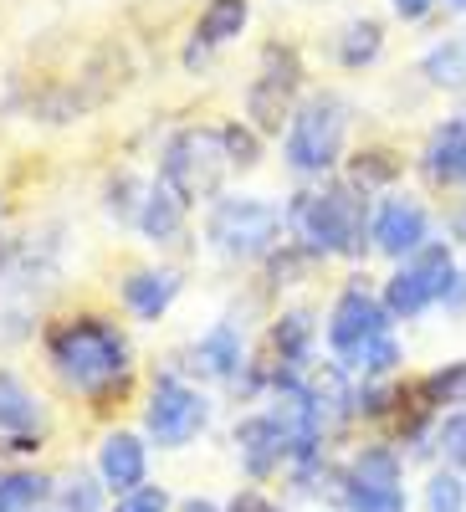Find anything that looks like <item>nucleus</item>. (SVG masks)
<instances>
[{
	"label": "nucleus",
	"mask_w": 466,
	"mask_h": 512,
	"mask_svg": "<svg viewBox=\"0 0 466 512\" xmlns=\"http://www.w3.org/2000/svg\"><path fill=\"white\" fill-rule=\"evenodd\" d=\"M369 205L354 185L333 180L323 190H308L292 200L287 210V226L298 236V246L308 256H359L364 251V236H369Z\"/></svg>",
	"instance_id": "1"
},
{
	"label": "nucleus",
	"mask_w": 466,
	"mask_h": 512,
	"mask_svg": "<svg viewBox=\"0 0 466 512\" xmlns=\"http://www.w3.org/2000/svg\"><path fill=\"white\" fill-rule=\"evenodd\" d=\"M47 354L57 374L82 395H103L108 384L129 374V338L103 318H72L47 338Z\"/></svg>",
	"instance_id": "2"
},
{
	"label": "nucleus",
	"mask_w": 466,
	"mask_h": 512,
	"mask_svg": "<svg viewBox=\"0 0 466 512\" xmlns=\"http://www.w3.org/2000/svg\"><path fill=\"white\" fill-rule=\"evenodd\" d=\"M344 134H349V103L338 93H313L292 108L287 118V139H282V154H287V169L292 175H328L344 154Z\"/></svg>",
	"instance_id": "3"
},
{
	"label": "nucleus",
	"mask_w": 466,
	"mask_h": 512,
	"mask_svg": "<svg viewBox=\"0 0 466 512\" xmlns=\"http://www.w3.org/2000/svg\"><path fill=\"white\" fill-rule=\"evenodd\" d=\"M287 216L262 195H221L205 216V236L226 262H262L277 251Z\"/></svg>",
	"instance_id": "4"
},
{
	"label": "nucleus",
	"mask_w": 466,
	"mask_h": 512,
	"mask_svg": "<svg viewBox=\"0 0 466 512\" xmlns=\"http://www.w3.org/2000/svg\"><path fill=\"white\" fill-rule=\"evenodd\" d=\"M226 169H231V154H226L221 128H180V134L164 144L159 180H169L185 195V205H195V200H210L221 190Z\"/></svg>",
	"instance_id": "5"
},
{
	"label": "nucleus",
	"mask_w": 466,
	"mask_h": 512,
	"mask_svg": "<svg viewBox=\"0 0 466 512\" xmlns=\"http://www.w3.org/2000/svg\"><path fill=\"white\" fill-rule=\"evenodd\" d=\"M456 282H461L456 251L446 241H426L385 282V308H390V318H420V313L436 308V303H451Z\"/></svg>",
	"instance_id": "6"
},
{
	"label": "nucleus",
	"mask_w": 466,
	"mask_h": 512,
	"mask_svg": "<svg viewBox=\"0 0 466 512\" xmlns=\"http://www.w3.org/2000/svg\"><path fill=\"white\" fill-rule=\"evenodd\" d=\"M338 502H344V512H410L400 456L390 446H364L349 461V472L338 477Z\"/></svg>",
	"instance_id": "7"
},
{
	"label": "nucleus",
	"mask_w": 466,
	"mask_h": 512,
	"mask_svg": "<svg viewBox=\"0 0 466 512\" xmlns=\"http://www.w3.org/2000/svg\"><path fill=\"white\" fill-rule=\"evenodd\" d=\"M303 88V57L292 47H267L257 82L246 88V118L257 134H282V123L292 118V98Z\"/></svg>",
	"instance_id": "8"
},
{
	"label": "nucleus",
	"mask_w": 466,
	"mask_h": 512,
	"mask_svg": "<svg viewBox=\"0 0 466 512\" xmlns=\"http://www.w3.org/2000/svg\"><path fill=\"white\" fill-rule=\"evenodd\" d=\"M205 420H210L205 395L195 390V384L175 379V374H164V379L154 384L149 405H144V431H149L159 446H190V441L205 431Z\"/></svg>",
	"instance_id": "9"
},
{
	"label": "nucleus",
	"mask_w": 466,
	"mask_h": 512,
	"mask_svg": "<svg viewBox=\"0 0 466 512\" xmlns=\"http://www.w3.org/2000/svg\"><path fill=\"white\" fill-rule=\"evenodd\" d=\"M379 333H390V308H385V297H374L369 287H344L333 297V313H328V349L338 364H349L369 338Z\"/></svg>",
	"instance_id": "10"
},
{
	"label": "nucleus",
	"mask_w": 466,
	"mask_h": 512,
	"mask_svg": "<svg viewBox=\"0 0 466 512\" xmlns=\"http://www.w3.org/2000/svg\"><path fill=\"white\" fill-rule=\"evenodd\" d=\"M369 241L395 256V262H410V256L431 241V216L415 195H385L374 205V221H369Z\"/></svg>",
	"instance_id": "11"
},
{
	"label": "nucleus",
	"mask_w": 466,
	"mask_h": 512,
	"mask_svg": "<svg viewBox=\"0 0 466 512\" xmlns=\"http://www.w3.org/2000/svg\"><path fill=\"white\" fill-rule=\"evenodd\" d=\"M236 456L251 477H272L282 461H292V446H287V431H282V420L272 410L262 415H246L236 425Z\"/></svg>",
	"instance_id": "12"
},
{
	"label": "nucleus",
	"mask_w": 466,
	"mask_h": 512,
	"mask_svg": "<svg viewBox=\"0 0 466 512\" xmlns=\"http://www.w3.org/2000/svg\"><path fill=\"white\" fill-rule=\"evenodd\" d=\"M144 477H149V451H144V441L129 436V431L103 436V446H98V482L123 497V492L144 487Z\"/></svg>",
	"instance_id": "13"
},
{
	"label": "nucleus",
	"mask_w": 466,
	"mask_h": 512,
	"mask_svg": "<svg viewBox=\"0 0 466 512\" xmlns=\"http://www.w3.org/2000/svg\"><path fill=\"white\" fill-rule=\"evenodd\" d=\"M420 164H426V175L436 185H466V113H456V118L431 128Z\"/></svg>",
	"instance_id": "14"
},
{
	"label": "nucleus",
	"mask_w": 466,
	"mask_h": 512,
	"mask_svg": "<svg viewBox=\"0 0 466 512\" xmlns=\"http://www.w3.org/2000/svg\"><path fill=\"white\" fill-rule=\"evenodd\" d=\"M175 297H180V272H169V267H139L123 277V303L144 323H159Z\"/></svg>",
	"instance_id": "15"
},
{
	"label": "nucleus",
	"mask_w": 466,
	"mask_h": 512,
	"mask_svg": "<svg viewBox=\"0 0 466 512\" xmlns=\"http://www.w3.org/2000/svg\"><path fill=\"white\" fill-rule=\"evenodd\" d=\"M190 359H195V364H190L195 374L236 384V379H241V369H246V359H241V333H236V323H216L210 333H200V338H195V349H190Z\"/></svg>",
	"instance_id": "16"
},
{
	"label": "nucleus",
	"mask_w": 466,
	"mask_h": 512,
	"mask_svg": "<svg viewBox=\"0 0 466 512\" xmlns=\"http://www.w3.org/2000/svg\"><path fill=\"white\" fill-rule=\"evenodd\" d=\"M185 216H190L185 195L154 175V185H144V200H139V231L149 241H175L185 231Z\"/></svg>",
	"instance_id": "17"
},
{
	"label": "nucleus",
	"mask_w": 466,
	"mask_h": 512,
	"mask_svg": "<svg viewBox=\"0 0 466 512\" xmlns=\"http://www.w3.org/2000/svg\"><path fill=\"white\" fill-rule=\"evenodd\" d=\"M41 400L26 390V384L11 374V369H0V436H11V441H26L41 431Z\"/></svg>",
	"instance_id": "18"
},
{
	"label": "nucleus",
	"mask_w": 466,
	"mask_h": 512,
	"mask_svg": "<svg viewBox=\"0 0 466 512\" xmlns=\"http://www.w3.org/2000/svg\"><path fill=\"white\" fill-rule=\"evenodd\" d=\"M246 16H251L246 0H210V6L200 11V26H195V52H190V62H195L205 47H226L231 36H241V31H246Z\"/></svg>",
	"instance_id": "19"
},
{
	"label": "nucleus",
	"mask_w": 466,
	"mask_h": 512,
	"mask_svg": "<svg viewBox=\"0 0 466 512\" xmlns=\"http://www.w3.org/2000/svg\"><path fill=\"white\" fill-rule=\"evenodd\" d=\"M420 72H426L431 88H446V93H461L466 88V31L461 36H446L436 47L420 57Z\"/></svg>",
	"instance_id": "20"
},
{
	"label": "nucleus",
	"mask_w": 466,
	"mask_h": 512,
	"mask_svg": "<svg viewBox=\"0 0 466 512\" xmlns=\"http://www.w3.org/2000/svg\"><path fill=\"white\" fill-rule=\"evenodd\" d=\"M410 395L426 405V410H431V405H456V410H466V359H456V364L426 374Z\"/></svg>",
	"instance_id": "21"
},
{
	"label": "nucleus",
	"mask_w": 466,
	"mask_h": 512,
	"mask_svg": "<svg viewBox=\"0 0 466 512\" xmlns=\"http://www.w3.org/2000/svg\"><path fill=\"white\" fill-rule=\"evenodd\" d=\"M379 47H385V26H379L374 16H359L344 26V36H338V62L344 67H369L379 57Z\"/></svg>",
	"instance_id": "22"
},
{
	"label": "nucleus",
	"mask_w": 466,
	"mask_h": 512,
	"mask_svg": "<svg viewBox=\"0 0 466 512\" xmlns=\"http://www.w3.org/2000/svg\"><path fill=\"white\" fill-rule=\"evenodd\" d=\"M57 487L41 472H0V512H36Z\"/></svg>",
	"instance_id": "23"
},
{
	"label": "nucleus",
	"mask_w": 466,
	"mask_h": 512,
	"mask_svg": "<svg viewBox=\"0 0 466 512\" xmlns=\"http://www.w3.org/2000/svg\"><path fill=\"white\" fill-rule=\"evenodd\" d=\"M395 364H400V338H395V333H379V338H369V344H364L344 369H349V374H359L364 384H374V379L395 374Z\"/></svg>",
	"instance_id": "24"
},
{
	"label": "nucleus",
	"mask_w": 466,
	"mask_h": 512,
	"mask_svg": "<svg viewBox=\"0 0 466 512\" xmlns=\"http://www.w3.org/2000/svg\"><path fill=\"white\" fill-rule=\"evenodd\" d=\"M431 441H436V451H441V461L451 466V472H466V410L441 415Z\"/></svg>",
	"instance_id": "25"
},
{
	"label": "nucleus",
	"mask_w": 466,
	"mask_h": 512,
	"mask_svg": "<svg viewBox=\"0 0 466 512\" xmlns=\"http://www.w3.org/2000/svg\"><path fill=\"white\" fill-rule=\"evenodd\" d=\"M57 507H62V512H103V487H98L93 477L72 472V477L57 487Z\"/></svg>",
	"instance_id": "26"
},
{
	"label": "nucleus",
	"mask_w": 466,
	"mask_h": 512,
	"mask_svg": "<svg viewBox=\"0 0 466 512\" xmlns=\"http://www.w3.org/2000/svg\"><path fill=\"white\" fill-rule=\"evenodd\" d=\"M426 512H466V482L451 472H436L431 487H426Z\"/></svg>",
	"instance_id": "27"
},
{
	"label": "nucleus",
	"mask_w": 466,
	"mask_h": 512,
	"mask_svg": "<svg viewBox=\"0 0 466 512\" xmlns=\"http://www.w3.org/2000/svg\"><path fill=\"white\" fill-rule=\"evenodd\" d=\"M395 175H400L395 154L369 149V154H359V164H354V190H374V185H385V180H395Z\"/></svg>",
	"instance_id": "28"
},
{
	"label": "nucleus",
	"mask_w": 466,
	"mask_h": 512,
	"mask_svg": "<svg viewBox=\"0 0 466 512\" xmlns=\"http://www.w3.org/2000/svg\"><path fill=\"white\" fill-rule=\"evenodd\" d=\"M221 134H226V154H231V164L251 169V164L262 159V144H257V128H241V123H226Z\"/></svg>",
	"instance_id": "29"
},
{
	"label": "nucleus",
	"mask_w": 466,
	"mask_h": 512,
	"mask_svg": "<svg viewBox=\"0 0 466 512\" xmlns=\"http://www.w3.org/2000/svg\"><path fill=\"white\" fill-rule=\"evenodd\" d=\"M113 512H169V492L164 487H134V492H123L118 502H113Z\"/></svg>",
	"instance_id": "30"
},
{
	"label": "nucleus",
	"mask_w": 466,
	"mask_h": 512,
	"mask_svg": "<svg viewBox=\"0 0 466 512\" xmlns=\"http://www.w3.org/2000/svg\"><path fill=\"white\" fill-rule=\"evenodd\" d=\"M226 512H282V507H277L272 497H262V492H251V487H246V492H236V497H231V507H226Z\"/></svg>",
	"instance_id": "31"
},
{
	"label": "nucleus",
	"mask_w": 466,
	"mask_h": 512,
	"mask_svg": "<svg viewBox=\"0 0 466 512\" xmlns=\"http://www.w3.org/2000/svg\"><path fill=\"white\" fill-rule=\"evenodd\" d=\"M390 6H395V16H400V21H420V16H426V11L436 6V0H390Z\"/></svg>",
	"instance_id": "32"
},
{
	"label": "nucleus",
	"mask_w": 466,
	"mask_h": 512,
	"mask_svg": "<svg viewBox=\"0 0 466 512\" xmlns=\"http://www.w3.org/2000/svg\"><path fill=\"white\" fill-rule=\"evenodd\" d=\"M175 512H226V507H216L210 497H190V502H180Z\"/></svg>",
	"instance_id": "33"
},
{
	"label": "nucleus",
	"mask_w": 466,
	"mask_h": 512,
	"mask_svg": "<svg viewBox=\"0 0 466 512\" xmlns=\"http://www.w3.org/2000/svg\"><path fill=\"white\" fill-rule=\"evenodd\" d=\"M456 236L466 241V210H461V216H456Z\"/></svg>",
	"instance_id": "34"
},
{
	"label": "nucleus",
	"mask_w": 466,
	"mask_h": 512,
	"mask_svg": "<svg viewBox=\"0 0 466 512\" xmlns=\"http://www.w3.org/2000/svg\"><path fill=\"white\" fill-rule=\"evenodd\" d=\"M446 6H456V11H466V0H446Z\"/></svg>",
	"instance_id": "35"
}]
</instances>
